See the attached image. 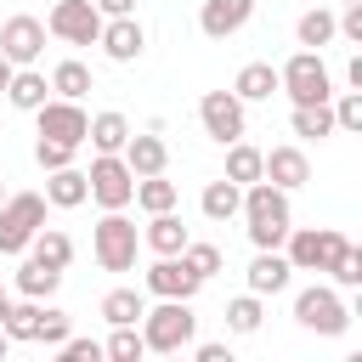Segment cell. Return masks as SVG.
Instances as JSON below:
<instances>
[{
	"instance_id": "6da1fadb",
	"label": "cell",
	"mask_w": 362,
	"mask_h": 362,
	"mask_svg": "<svg viewBox=\"0 0 362 362\" xmlns=\"http://www.w3.org/2000/svg\"><path fill=\"white\" fill-rule=\"evenodd\" d=\"M238 215L249 221V243H255V249H283V238H288V226H294L288 192L272 187L266 175L243 187V209H238Z\"/></svg>"
},
{
	"instance_id": "7a4b0ae2",
	"label": "cell",
	"mask_w": 362,
	"mask_h": 362,
	"mask_svg": "<svg viewBox=\"0 0 362 362\" xmlns=\"http://www.w3.org/2000/svg\"><path fill=\"white\" fill-rule=\"evenodd\" d=\"M141 339H147V351H158V356H175V351H187L192 345V334H198V317H192V300H158V305H147L141 311Z\"/></svg>"
},
{
	"instance_id": "3957f363",
	"label": "cell",
	"mask_w": 362,
	"mask_h": 362,
	"mask_svg": "<svg viewBox=\"0 0 362 362\" xmlns=\"http://www.w3.org/2000/svg\"><path fill=\"white\" fill-rule=\"evenodd\" d=\"M90 255L102 272H136V255H141V232L124 209H102V221L90 226Z\"/></svg>"
},
{
	"instance_id": "277c9868",
	"label": "cell",
	"mask_w": 362,
	"mask_h": 362,
	"mask_svg": "<svg viewBox=\"0 0 362 362\" xmlns=\"http://www.w3.org/2000/svg\"><path fill=\"white\" fill-rule=\"evenodd\" d=\"M294 322L311 328V334H322V339H339L351 328V305L339 300L334 283H311V288L294 294Z\"/></svg>"
},
{
	"instance_id": "5b68a950",
	"label": "cell",
	"mask_w": 362,
	"mask_h": 362,
	"mask_svg": "<svg viewBox=\"0 0 362 362\" xmlns=\"http://www.w3.org/2000/svg\"><path fill=\"white\" fill-rule=\"evenodd\" d=\"M277 90L288 96V102H328L334 96V74H328V62H322V51H294L283 68H277Z\"/></svg>"
},
{
	"instance_id": "8992f818",
	"label": "cell",
	"mask_w": 362,
	"mask_h": 362,
	"mask_svg": "<svg viewBox=\"0 0 362 362\" xmlns=\"http://www.w3.org/2000/svg\"><path fill=\"white\" fill-rule=\"evenodd\" d=\"M40 226H45V192H6V204H0V255L17 260Z\"/></svg>"
},
{
	"instance_id": "52a82bcc",
	"label": "cell",
	"mask_w": 362,
	"mask_h": 362,
	"mask_svg": "<svg viewBox=\"0 0 362 362\" xmlns=\"http://www.w3.org/2000/svg\"><path fill=\"white\" fill-rule=\"evenodd\" d=\"M339 249H345V232H334V226H288V238H283V255L294 272H328V260Z\"/></svg>"
},
{
	"instance_id": "ba28073f",
	"label": "cell",
	"mask_w": 362,
	"mask_h": 362,
	"mask_svg": "<svg viewBox=\"0 0 362 362\" xmlns=\"http://www.w3.org/2000/svg\"><path fill=\"white\" fill-rule=\"evenodd\" d=\"M85 187H90V198L102 209H130V198H136V175H130V164L119 153H96L90 170H85Z\"/></svg>"
},
{
	"instance_id": "9c48e42d",
	"label": "cell",
	"mask_w": 362,
	"mask_h": 362,
	"mask_svg": "<svg viewBox=\"0 0 362 362\" xmlns=\"http://www.w3.org/2000/svg\"><path fill=\"white\" fill-rule=\"evenodd\" d=\"M34 119H40V136H45V141H62V147H85L90 113H85L79 102H68V96H45V102L34 107Z\"/></svg>"
},
{
	"instance_id": "30bf717a",
	"label": "cell",
	"mask_w": 362,
	"mask_h": 362,
	"mask_svg": "<svg viewBox=\"0 0 362 362\" xmlns=\"http://www.w3.org/2000/svg\"><path fill=\"white\" fill-rule=\"evenodd\" d=\"M45 34H57L62 45H96V34H102L96 0H57L45 17Z\"/></svg>"
},
{
	"instance_id": "8fae6325",
	"label": "cell",
	"mask_w": 362,
	"mask_h": 362,
	"mask_svg": "<svg viewBox=\"0 0 362 362\" xmlns=\"http://www.w3.org/2000/svg\"><path fill=\"white\" fill-rule=\"evenodd\" d=\"M0 57H6L11 68H34V62L45 57V23L28 17V11L6 17V23H0Z\"/></svg>"
},
{
	"instance_id": "7c38bea8",
	"label": "cell",
	"mask_w": 362,
	"mask_h": 362,
	"mask_svg": "<svg viewBox=\"0 0 362 362\" xmlns=\"http://www.w3.org/2000/svg\"><path fill=\"white\" fill-rule=\"evenodd\" d=\"M198 124H204V136L209 141H238L243 136V124H249V113H243V102L232 96V90H204L198 96Z\"/></svg>"
},
{
	"instance_id": "4fadbf2b",
	"label": "cell",
	"mask_w": 362,
	"mask_h": 362,
	"mask_svg": "<svg viewBox=\"0 0 362 362\" xmlns=\"http://www.w3.org/2000/svg\"><path fill=\"white\" fill-rule=\"evenodd\" d=\"M141 288L153 294V300H192L204 283L192 277V266L181 260V255H158L153 266H147V277H141Z\"/></svg>"
},
{
	"instance_id": "5bb4252c",
	"label": "cell",
	"mask_w": 362,
	"mask_h": 362,
	"mask_svg": "<svg viewBox=\"0 0 362 362\" xmlns=\"http://www.w3.org/2000/svg\"><path fill=\"white\" fill-rule=\"evenodd\" d=\"M260 175H266L272 187H283V192H294V187H305V181H311V158H305V147H294V141H283V147H272V153H260Z\"/></svg>"
},
{
	"instance_id": "9a60e30c",
	"label": "cell",
	"mask_w": 362,
	"mask_h": 362,
	"mask_svg": "<svg viewBox=\"0 0 362 362\" xmlns=\"http://www.w3.org/2000/svg\"><path fill=\"white\" fill-rule=\"evenodd\" d=\"M96 45L107 51V62H136V57L147 51V28H141L136 17H102Z\"/></svg>"
},
{
	"instance_id": "2e32d148",
	"label": "cell",
	"mask_w": 362,
	"mask_h": 362,
	"mask_svg": "<svg viewBox=\"0 0 362 362\" xmlns=\"http://www.w3.org/2000/svg\"><path fill=\"white\" fill-rule=\"evenodd\" d=\"M249 17H255V0H204L198 6V28L209 40H232Z\"/></svg>"
},
{
	"instance_id": "e0dca14e",
	"label": "cell",
	"mask_w": 362,
	"mask_h": 362,
	"mask_svg": "<svg viewBox=\"0 0 362 362\" xmlns=\"http://www.w3.org/2000/svg\"><path fill=\"white\" fill-rule=\"evenodd\" d=\"M288 277H294V266H288V255L283 249H255V260H249V294H283L288 288Z\"/></svg>"
},
{
	"instance_id": "ac0fdd59",
	"label": "cell",
	"mask_w": 362,
	"mask_h": 362,
	"mask_svg": "<svg viewBox=\"0 0 362 362\" xmlns=\"http://www.w3.org/2000/svg\"><path fill=\"white\" fill-rule=\"evenodd\" d=\"M119 158L130 164V175H158V170L170 164V147H164V136H158V130H141V136L130 130V141L119 147Z\"/></svg>"
},
{
	"instance_id": "d6986e66",
	"label": "cell",
	"mask_w": 362,
	"mask_h": 362,
	"mask_svg": "<svg viewBox=\"0 0 362 362\" xmlns=\"http://www.w3.org/2000/svg\"><path fill=\"white\" fill-rule=\"evenodd\" d=\"M187 238H192V232L181 226L175 209H158V215H147V226H141V249H153V255H181Z\"/></svg>"
},
{
	"instance_id": "ffe728a7",
	"label": "cell",
	"mask_w": 362,
	"mask_h": 362,
	"mask_svg": "<svg viewBox=\"0 0 362 362\" xmlns=\"http://www.w3.org/2000/svg\"><path fill=\"white\" fill-rule=\"evenodd\" d=\"M11 288H17V294H28V300H51V294L62 288V272H57V266H45V260H34V255H17Z\"/></svg>"
},
{
	"instance_id": "44dd1931",
	"label": "cell",
	"mask_w": 362,
	"mask_h": 362,
	"mask_svg": "<svg viewBox=\"0 0 362 362\" xmlns=\"http://www.w3.org/2000/svg\"><path fill=\"white\" fill-rule=\"evenodd\" d=\"M90 198V187H85V170H74V164H62V170H45V204L51 209H79Z\"/></svg>"
},
{
	"instance_id": "7402d4cb",
	"label": "cell",
	"mask_w": 362,
	"mask_h": 362,
	"mask_svg": "<svg viewBox=\"0 0 362 362\" xmlns=\"http://www.w3.org/2000/svg\"><path fill=\"white\" fill-rule=\"evenodd\" d=\"M232 96L249 107V102H272L277 96V68L272 62H243L238 79H232Z\"/></svg>"
},
{
	"instance_id": "603a6c76",
	"label": "cell",
	"mask_w": 362,
	"mask_h": 362,
	"mask_svg": "<svg viewBox=\"0 0 362 362\" xmlns=\"http://www.w3.org/2000/svg\"><path fill=\"white\" fill-rule=\"evenodd\" d=\"M51 96V79L40 74V62L34 68H11V85H6V102L17 107V113H34L40 102Z\"/></svg>"
},
{
	"instance_id": "cb8c5ba5",
	"label": "cell",
	"mask_w": 362,
	"mask_h": 362,
	"mask_svg": "<svg viewBox=\"0 0 362 362\" xmlns=\"http://www.w3.org/2000/svg\"><path fill=\"white\" fill-rule=\"evenodd\" d=\"M334 34H339V23H334V11H328V6H311V11H300V23H294V40H300L305 51L334 45Z\"/></svg>"
},
{
	"instance_id": "d4e9b609",
	"label": "cell",
	"mask_w": 362,
	"mask_h": 362,
	"mask_svg": "<svg viewBox=\"0 0 362 362\" xmlns=\"http://www.w3.org/2000/svg\"><path fill=\"white\" fill-rule=\"evenodd\" d=\"M288 124H294L300 141H322V136H334V107L328 102H294Z\"/></svg>"
},
{
	"instance_id": "484cf974",
	"label": "cell",
	"mask_w": 362,
	"mask_h": 362,
	"mask_svg": "<svg viewBox=\"0 0 362 362\" xmlns=\"http://www.w3.org/2000/svg\"><path fill=\"white\" fill-rule=\"evenodd\" d=\"M85 141H90L96 153H119V147L130 141V119H124V113H113V107H107V113H90Z\"/></svg>"
},
{
	"instance_id": "4316f807",
	"label": "cell",
	"mask_w": 362,
	"mask_h": 362,
	"mask_svg": "<svg viewBox=\"0 0 362 362\" xmlns=\"http://www.w3.org/2000/svg\"><path fill=\"white\" fill-rule=\"evenodd\" d=\"M198 209H204L209 221H238V209H243V187L221 175V181H209V187H204V198H198Z\"/></svg>"
},
{
	"instance_id": "83f0119b",
	"label": "cell",
	"mask_w": 362,
	"mask_h": 362,
	"mask_svg": "<svg viewBox=\"0 0 362 362\" xmlns=\"http://www.w3.org/2000/svg\"><path fill=\"white\" fill-rule=\"evenodd\" d=\"M23 255H34V260H45V266L68 272V260H74V238H68V232H57V226H40V232L28 238V249H23Z\"/></svg>"
},
{
	"instance_id": "f1b7e54d",
	"label": "cell",
	"mask_w": 362,
	"mask_h": 362,
	"mask_svg": "<svg viewBox=\"0 0 362 362\" xmlns=\"http://www.w3.org/2000/svg\"><path fill=\"white\" fill-rule=\"evenodd\" d=\"M40 311H45V300H28V294L6 305V317H0V328L11 334V345H28V339L40 334Z\"/></svg>"
},
{
	"instance_id": "f546056e",
	"label": "cell",
	"mask_w": 362,
	"mask_h": 362,
	"mask_svg": "<svg viewBox=\"0 0 362 362\" xmlns=\"http://www.w3.org/2000/svg\"><path fill=\"white\" fill-rule=\"evenodd\" d=\"M141 311H147V288H107V294H102V317H107V328H119V322H141Z\"/></svg>"
},
{
	"instance_id": "4dcf8cb0",
	"label": "cell",
	"mask_w": 362,
	"mask_h": 362,
	"mask_svg": "<svg viewBox=\"0 0 362 362\" xmlns=\"http://www.w3.org/2000/svg\"><path fill=\"white\" fill-rule=\"evenodd\" d=\"M226 181H238V187L260 181V147H249L243 136H238V141H226Z\"/></svg>"
},
{
	"instance_id": "1f68e13d",
	"label": "cell",
	"mask_w": 362,
	"mask_h": 362,
	"mask_svg": "<svg viewBox=\"0 0 362 362\" xmlns=\"http://www.w3.org/2000/svg\"><path fill=\"white\" fill-rule=\"evenodd\" d=\"M130 204H141L147 215L175 209V181H164V170H158V175H136V198H130Z\"/></svg>"
},
{
	"instance_id": "d6a6232c",
	"label": "cell",
	"mask_w": 362,
	"mask_h": 362,
	"mask_svg": "<svg viewBox=\"0 0 362 362\" xmlns=\"http://www.w3.org/2000/svg\"><path fill=\"white\" fill-rule=\"evenodd\" d=\"M51 90H57V96H68V102H79V96L90 90V68H85L79 57L57 62V68H51Z\"/></svg>"
},
{
	"instance_id": "836d02e7",
	"label": "cell",
	"mask_w": 362,
	"mask_h": 362,
	"mask_svg": "<svg viewBox=\"0 0 362 362\" xmlns=\"http://www.w3.org/2000/svg\"><path fill=\"white\" fill-rule=\"evenodd\" d=\"M102 356H113V362H141V356H147V339H141V328H136V322H119V328L107 334Z\"/></svg>"
},
{
	"instance_id": "e575fe53",
	"label": "cell",
	"mask_w": 362,
	"mask_h": 362,
	"mask_svg": "<svg viewBox=\"0 0 362 362\" xmlns=\"http://www.w3.org/2000/svg\"><path fill=\"white\" fill-rule=\"evenodd\" d=\"M328 283H334V288H362V249H356L351 238H345V249L328 260Z\"/></svg>"
},
{
	"instance_id": "d590c367",
	"label": "cell",
	"mask_w": 362,
	"mask_h": 362,
	"mask_svg": "<svg viewBox=\"0 0 362 362\" xmlns=\"http://www.w3.org/2000/svg\"><path fill=\"white\" fill-rule=\"evenodd\" d=\"M260 317H266L260 294H238V300H226V328H232V334H255Z\"/></svg>"
},
{
	"instance_id": "8d00e7d4",
	"label": "cell",
	"mask_w": 362,
	"mask_h": 362,
	"mask_svg": "<svg viewBox=\"0 0 362 362\" xmlns=\"http://www.w3.org/2000/svg\"><path fill=\"white\" fill-rule=\"evenodd\" d=\"M181 260L192 266V277H198V283H209V277L221 272V249H215V243H192V238H187V249H181Z\"/></svg>"
},
{
	"instance_id": "74e56055",
	"label": "cell",
	"mask_w": 362,
	"mask_h": 362,
	"mask_svg": "<svg viewBox=\"0 0 362 362\" xmlns=\"http://www.w3.org/2000/svg\"><path fill=\"white\" fill-rule=\"evenodd\" d=\"M68 334H74V317H68V311H57V305H45V311H40V334H34V339L57 351Z\"/></svg>"
},
{
	"instance_id": "f35d334b",
	"label": "cell",
	"mask_w": 362,
	"mask_h": 362,
	"mask_svg": "<svg viewBox=\"0 0 362 362\" xmlns=\"http://www.w3.org/2000/svg\"><path fill=\"white\" fill-rule=\"evenodd\" d=\"M328 107H334V130H362V90L328 96Z\"/></svg>"
},
{
	"instance_id": "ab89813d",
	"label": "cell",
	"mask_w": 362,
	"mask_h": 362,
	"mask_svg": "<svg viewBox=\"0 0 362 362\" xmlns=\"http://www.w3.org/2000/svg\"><path fill=\"white\" fill-rule=\"evenodd\" d=\"M74 153L79 147H62V141H45V136L34 141V164L40 170H62V164H74Z\"/></svg>"
},
{
	"instance_id": "60d3db41",
	"label": "cell",
	"mask_w": 362,
	"mask_h": 362,
	"mask_svg": "<svg viewBox=\"0 0 362 362\" xmlns=\"http://www.w3.org/2000/svg\"><path fill=\"white\" fill-rule=\"evenodd\" d=\"M57 356H62V362H96V356H102V345H96V339H74V334H68V339L57 345Z\"/></svg>"
},
{
	"instance_id": "b9f144b4",
	"label": "cell",
	"mask_w": 362,
	"mask_h": 362,
	"mask_svg": "<svg viewBox=\"0 0 362 362\" xmlns=\"http://www.w3.org/2000/svg\"><path fill=\"white\" fill-rule=\"evenodd\" d=\"M334 23L351 45H362V0H345V11H334Z\"/></svg>"
},
{
	"instance_id": "7bdbcfd3",
	"label": "cell",
	"mask_w": 362,
	"mask_h": 362,
	"mask_svg": "<svg viewBox=\"0 0 362 362\" xmlns=\"http://www.w3.org/2000/svg\"><path fill=\"white\" fill-rule=\"evenodd\" d=\"M192 356H198V362H232L226 339H204V345H192Z\"/></svg>"
},
{
	"instance_id": "ee69618b",
	"label": "cell",
	"mask_w": 362,
	"mask_h": 362,
	"mask_svg": "<svg viewBox=\"0 0 362 362\" xmlns=\"http://www.w3.org/2000/svg\"><path fill=\"white\" fill-rule=\"evenodd\" d=\"M136 6H141V0H96L102 17H136Z\"/></svg>"
},
{
	"instance_id": "f6af8a7d",
	"label": "cell",
	"mask_w": 362,
	"mask_h": 362,
	"mask_svg": "<svg viewBox=\"0 0 362 362\" xmlns=\"http://www.w3.org/2000/svg\"><path fill=\"white\" fill-rule=\"evenodd\" d=\"M6 85H11V62L0 57V96H6Z\"/></svg>"
},
{
	"instance_id": "bcb514c9",
	"label": "cell",
	"mask_w": 362,
	"mask_h": 362,
	"mask_svg": "<svg viewBox=\"0 0 362 362\" xmlns=\"http://www.w3.org/2000/svg\"><path fill=\"white\" fill-rule=\"evenodd\" d=\"M6 305H11V288H6V277H0V317H6Z\"/></svg>"
},
{
	"instance_id": "7dc6e473",
	"label": "cell",
	"mask_w": 362,
	"mask_h": 362,
	"mask_svg": "<svg viewBox=\"0 0 362 362\" xmlns=\"http://www.w3.org/2000/svg\"><path fill=\"white\" fill-rule=\"evenodd\" d=\"M6 351H11V334H6V328H0V356H6Z\"/></svg>"
},
{
	"instance_id": "c3c4849f",
	"label": "cell",
	"mask_w": 362,
	"mask_h": 362,
	"mask_svg": "<svg viewBox=\"0 0 362 362\" xmlns=\"http://www.w3.org/2000/svg\"><path fill=\"white\" fill-rule=\"evenodd\" d=\"M0 204H6V187H0Z\"/></svg>"
}]
</instances>
